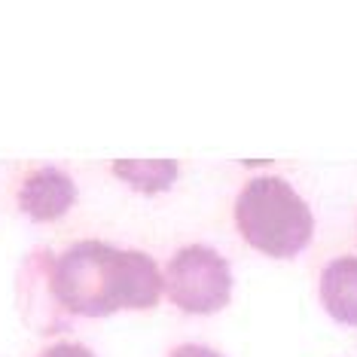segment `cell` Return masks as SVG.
Returning <instances> with one entry per match:
<instances>
[{
	"label": "cell",
	"instance_id": "8",
	"mask_svg": "<svg viewBox=\"0 0 357 357\" xmlns=\"http://www.w3.org/2000/svg\"><path fill=\"white\" fill-rule=\"evenodd\" d=\"M37 357H98L92 348H86L83 342H52L50 348H43Z\"/></svg>",
	"mask_w": 357,
	"mask_h": 357
},
{
	"label": "cell",
	"instance_id": "2",
	"mask_svg": "<svg viewBox=\"0 0 357 357\" xmlns=\"http://www.w3.org/2000/svg\"><path fill=\"white\" fill-rule=\"evenodd\" d=\"M235 229L254 250L272 259H294L312 245L314 214L281 177H254L235 199Z\"/></svg>",
	"mask_w": 357,
	"mask_h": 357
},
{
	"label": "cell",
	"instance_id": "9",
	"mask_svg": "<svg viewBox=\"0 0 357 357\" xmlns=\"http://www.w3.org/2000/svg\"><path fill=\"white\" fill-rule=\"evenodd\" d=\"M168 357H226V354H220L217 348H211V345L183 342V345H174L172 351H168Z\"/></svg>",
	"mask_w": 357,
	"mask_h": 357
},
{
	"label": "cell",
	"instance_id": "4",
	"mask_svg": "<svg viewBox=\"0 0 357 357\" xmlns=\"http://www.w3.org/2000/svg\"><path fill=\"white\" fill-rule=\"evenodd\" d=\"M19 211L34 223H55L74 208L77 183L64 168L40 165L22 177L19 192H15Z\"/></svg>",
	"mask_w": 357,
	"mask_h": 357
},
{
	"label": "cell",
	"instance_id": "5",
	"mask_svg": "<svg viewBox=\"0 0 357 357\" xmlns=\"http://www.w3.org/2000/svg\"><path fill=\"white\" fill-rule=\"evenodd\" d=\"M46 254L50 250L40 248L34 254H28L25 263H22L19 305L28 327H34L37 333H59L68 327V318L59 312V305L52 303L50 287H46Z\"/></svg>",
	"mask_w": 357,
	"mask_h": 357
},
{
	"label": "cell",
	"instance_id": "7",
	"mask_svg": "<svg viewBox=\"0 0 357 357\" xmlns=\"http://www.w3.org/2000/svg\"><path fill=\"white\" fill-rule=\"evenodd\" d=\"M177 162L174 159H116L110 162V174L116 181L128 183L132 190L144 196H159V192L172 190L177 181Z\"/></svg>",
	"mask_w": 357,
	"mask_h": 357
},
{
	"label": "cell",
	"instance_id": "6",
	"mask_svg": "<svg viewBox=\"0 0 357 357\" xmlns=\"http://www.w3.org/2000/svg\"><path fill=\"white\" fill-rule=\"evenodd\" d=\"M321 305L333 321L357 327V257H336L324 266L321 281Z\"/></svg>",
	"mask_w": 357,
	"mask_h": 357
},
{
	"label": "cell",
	"instance_id": "3",
	"mask_svg": "<svg viewBox=\"0 0 357 357\" xmlns=\"http://www.w3.org/2000/svg\"><path fill=\"white\" fill-rule=\"evenodd\" d=\"M165 296L186 314H217L232 299V269L220 250L186 245L165 266Z\"/></svg>",
	"mask_w": 357,
	"mask_h": 357
},
{
	"label": "cell",
	"instance_id": "1",
	"mask_svg": "<svg viewBox=\"0 0 357 357\" xmlns=\"http://www.w3.org/2000/svg\"><path fill=\"white\" fill-rule=\"evenodd\" d=\"M46 287L64 318H107L123 308H156L165 278L144 250L83 238L61 254H46Z\"/></svg>",
	"mask_w": 357,
	"mask_h": 357
}]
</instances>
